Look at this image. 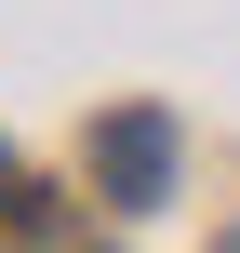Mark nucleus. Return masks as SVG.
<instances>
[{"mask_svg":"<svg viewBox=\"0 0 240 253\" xmlns=\"http://www.w3.org/2000/svg\"><path fill=\"white\" fill-rule=\"evenodd\" d=\"M214 253H240V240H214Z\"/></svg>","mask_w":240,"mask_h":253,"instance_id":"nucleus-3","label":"nucleus"},{"mask_svg":"<svg viewBox=\"0 0 240 253\" xmlns=\"http://www.w3.org/2000/svg\"><path fill=\"white\" fill-rule=\"evenodd\" d=\"M94 173H107L120 200H160V173H174V120H160V107H120V120L94 133Z\"/></svg>","mask_w":240,"mask_h":253,"instance_id":"nucleus-1","label":"nucleus"},{"mask_svg":"<svg viewBox=\"0 0 240 253\" xmlns=\"http://www.w3.org/2000/svg\"><path fill=\"white\" fill-rule=\"evenodd\" d=\"M0 200H13V147H0Z\"/></svg>","mask_w":240,"mask_h":253,"instance_id":"nucleus-2","label":"nucleus"}]
</instances>
